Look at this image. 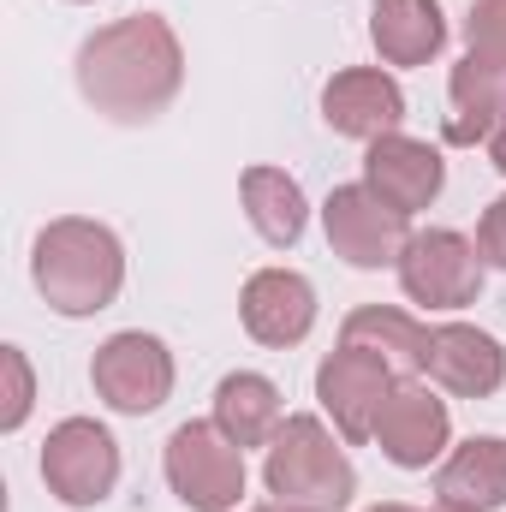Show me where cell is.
Instances as JSON below:
<instances>
[{
    "instance_id": "1",
    "label": "cell",
    "mask_w": 506,
    "mask_h": 512,
    "mask_svg": "<svg viewBox=\"0 0 506 512\" xmlns=\"http://www.w3.org/2000/svg\"><path fill=\"white\" fill-rule=\"evenodd\" d=\"M179 84H185V54H179V36L161 12H131L78 48L84 102L120 126L155 120L179 96Z\"/></svg>"
},
{
    "instance_id": "2",
    "label": "cell",
    "mask_w": 506,
    "mask_h": 512,
    "mask_svg": "<svg viewBox=\"0 0 506 512\" xmlns=\"http://www.w3.org/2000/svg\"><path fill=\"white\" fill-rule=\"evenodd\" d=\"M36 292L60 310V316H96L120 298L126 286V251L102 221H48L36 233V256H30Z\"/></svg>"
},
{
    "instance_id": "3",
    "label": "cell",
    "mask_w": 506,
    "mask_h": 512,
    "mask_svg": "<svg viewBox=\"0 0 506 512\" xmlns=\"http://www.w3.org/2000/svg\"><path fill=\"white\" fill-rule=\"evenodd\" d=\"M262 483L280 507H304V512H340L358 489L352 459L334 447V435L316 417H286L280 435L268 441V465Z\"/></svg>"
},
{
    "instance_id": "4",
    "label": "cell",
    "mask_w": 506,
    "mask_h": 512,
    "mask_svg": "<svg viewBox=\"0 0 506 512\" xmlns=\"http://www.w3.org/2000/svg\"><path fill=\"white\" fill-rule=\"evenodd\" d=\"M167 483L191 512H227L245 495V447L215 423H179L167 435Z\"/></svg>"
},
{
    "instance_id": "5",
    "label": "cell",
    "mask_w": 506,
    "mask_h": 512,
    "mask_svg": "<svg viewBox=\"0 0 506 512\" xmlns=\"http://www.w3.org/2000/svg\"><path fill=\"white\" fill-rule=\"evenodd\" d=\"M42 483L54 501L66 507H96L114 495L120 483V447L102 423L90 417H66L48 441H42Z\"/></svg>"
},
{
    "instance_id": "6",
    "label": "cell",
    "mask_w": 506,
    "mask_h": 512,
    "mask_svg": "<svg viewBox=\"0 0 506 512\" xmlns=\"http://www.w3.org/2000/svg\"><path fill=\"white\" fill-rule=\"evenodd\" d=\"M399 286L411 304H429V310H465L477 304L483 292V251L465 239V233H411V245L399 256Z\"/></svg>"
},
{
    "instance_id": "7",
    "label": "cell",
    "mask_w": 506,
    "mask_h": 512,
    "mask_svg": "<svg viewBox=\"0 0 506 512\" xmlns=\"http://www.w3.org/2000/svg\"><path fill=\"white\" fill-rule=\"evenodd\" d=\"M411 215H399L393 203H381L370 185H334L322 203V227L334 256H346L352 268H387L411 245Z\"/></svg>"
},
{
    "instance_id": "8",
    "label": "cell",
    "mask_w": 506,
    "mask_h": 512,
    "mask_svg": "<svg viewBox=\"0 0 506 512\" xmlns=\"http://www.w3.org/2000/svg\"><path fill=\"white\" fill-rule=\"evenodd\" d=\"M90 382L96 393L126 411V417H143L155 405H167L173 393V358L155 334H114L96 346V364H90Z\"/></svg>"
},
{
    "instance_id": "9",
    "label": "cell",
    "mask_w": 506,
    "mask_h": 512,
    "mask_svg": "<svg viewBox=\"0 0 506 512\" xmlns=\"http://www.w3.org/2000/svg\"><path fill=\"white\" fill-rule=\"evenodd\" d=\"M393 393V364L364 352V346H340L334 358H322L316 370V399L328 405V417L340 423L346 441H370L376 435V417Z\"/></svg>"
},
{
    "instance_id": "10",
    "label": "cell",
    "mask_w": 506,
    "mask_h": 512,
    "mask_svg": "<svg viewBox=\"0 0 506 512\" xmlns=\"http://www.w3.org/2000/svg\"><path fill=\"white\" fill-rule=\"evenodd\" d=\"M441 179H447L441 155H435L429 143L405 137V131L376 137V143H370V155H364V185L376 191L381 203H393L399 215L429 209V203L441 197Z\"/></svg>"
},
{
    "instance_id": "11",
    "label": "cell",
    "mask_w": 506,
    "mask_h": 512,
    "mask_svg": "<svg viewBox=\"0 0 506 512\" xmlns=\"http://www.w3.org/2000/svg\"><path fill=\"white\" fill-rule=\"evenodd\" d=\"M376 441L399 471H423L447 447V405L423 382H393V393H387V405L376 417Z\"/></svg>"
},
{
    "instance_id": "12",
    "label": "cell",
    "mask_w": 506,
    "mask_h": 512,
    "mask_svg": "<svg viewBox=\"0 0 506 512\" xmlns=\"http://www.w3.org/2000/svg\"><path fill=\"white\" fill-rule=\"evenodd\" d=\"M239 316H245L251 340H262V346H298L316 328V292L292 268H262L245 280Z\"/></svg>"
},
{
    "instance_id": "13",
    "label": "cell",
    "mask_w": 506,
    "mask_h": 512,
    "mask_svg": "<svg viewBox=\"0 0 506 512\" xmlns=\"http://www.w3.org/2000/svg\"><path fill=\"white\" fill-rule=\"evenodd\" d=\"M429 382H441L459 399H489L506 382V352L495 334L483 328H465V322H447L429 334V364H423Z\"/></svg>"
},
{
    "instance_id": "14",
    "label": "cell",
    "mask_w": 506,
    "mask_h": 512,
    "mask_svg": "<svg viewBox=\"0 0 506 512\" xmlns=\"http://www.w3.org/2000/svg\"><path fill=\"white\" fill-rule=\"evenodd\" d=\"M322 120L340 131V137H387L405 120V96L387 72L370 66H352V72H334L328 90H322Z\"/></svg>"
},
{
    "instance_id": "15",
    "label": "cell",
    "mask_w": 506,
    "mask_h": 512,
    "mask_svg": "<svg viewBox=\"0 0 506 512\" xmlns=\"http://www.w3.org/2000/svg\"><path fill=\"white\" fill-rule=\"evenodd\" d=\"M435 501L447 512H495L506 507V441L471 435L435 477Z\"/></svg>"
},
{
    "instance_id": "16",
    "label": "cell",
    "mask_w": 506,
    "mask_h": 512,
    "mask_svg": "<svg viewBox=\"0 0 506 512\" xmlns=\"http://www.w3.org/2000/svg\"><path fill=\"white\" fill-rule=\"evenodd\" d=\"M370 42L387 66H423L447 42L441 0H376L370 12Z\"/></svg>"
},
{
    "instance_id": "17",
    "label": "cell",
    "mask_w": 506,
    "mask_h": 512,
    "mask_svg": "<svg viewBox=\"0 0 506 512\" xmlns=\"http://www.w3.org/2000/svg\"><path fill=\"white\" fill-rule=\"evenodd\" d=\"M429 334H435V328L411 322L405 310L364 304V310H352V316H346L340 346H364V352L387 358V364H393V376H423V364H429Z\"/></svg>"
},
{
    "instance_id": "18",
    "label": "cell",
    "mask_w": 506,
    "mask_h": 512,
    "mask_svg": "<svg viewBox=\"0 0 506 512\" xmlns=\"http://www.w3.org/2000/svg\"><path fill=\"white\" fill-rule=\"evenodd\" d=\"M506 114V72L483 54H465L453 66V114H447V143H489Z\"/></svg>"
},
{
    "instance_id": "19",
    "label": "cell",
    "mask_w": 506,
    "mask_h": 512,
    "mask_svg": "<svg viewBox=\"0 0 506 512\" xmlns=\"http://www.w3.org/2000/svg\"><path fill=\"white\" fill-rule=\"evenodd\" d=\"M280 387L268 382V376H251V370H239V376H227V382L215 387V429L233 441V447H268L274 435H280Z\"/></svg>"
},
{
    "instance_id": "20",
    "label": "cell",
    "mask_w": 506,
    "mask_h": 512,
    "mask_svg": "<svg viewBox=\"0 0 506 512\" xmlns=\"http://www.w3.org/2000/svg\"><path fill=\"white\" fill-rule=\"evenodd\" d=\"M245 209H251V227L268 245H298V233H304V191H298L292 173L251 167L245 173Z\"/></svg>"
},
{
    "instance_id": "21",
    "label": "cell",
    "mask_w": 506,
    "mask_h": 512,
    "mask_svg": "<svg viewBox=\"0 0 506 512\" xmlns=\"http://www.w3.org/2000/svg\"><path fill=\"white\" fill-rule=\"evenodd\" d=\"M465 42H471V54L495 60L506 72V0H477V6H471ZM489 155H495V167L506 173V114H501V126H495V137H489Z\"/></svg>"
},
{
    "instance_id": "22",
    "label": "cell",
    "mask_w": 506,
    "mask_h": 512,
    "mask_svg": "<svg viewBox=\"0 0 506 512\" xmlns=\"http://www.w3.org/2000/svg\"><path fill=\"white\" fill-rule=\"evenodd\" d=\"M0 370H6V411H0V423L18 429V423L30 417V364H24L18 346H6V352H0Z\"/></svg>"
},
{
    "instance_id": "23",
    "label": "cell",
    "mask_w": 506,
    "mask_h": 512,
    "mask_svg": "<svg viewBox=\"0 0 506 512\" xmlns=\"http://www.w3.org/2000/svg\"><path fill=\"white\" fill-rule=\"evenodd\" d=\"M477 251H483V262L506 268V197H495V203L483 209V227H477Z\"/></svg>"
},
{
    "instance_id": "24",
    "label": "cell",
    "mask_w": 506,
    "mask_h": 512,
    "mask_svg": "<svg viewBox=\"0 0 506 512\" xmlns=\"http://www.w3.org/2000/svg\"><path fill=\"white\" fill-rule=\"evenodd\" d=\"M370 512H417V507H399V501H387V507H370ZM435 512H447V507H435Z\"/></svg>"
},
{
    "instance_id": "25",
    "label": "cell",
    "mask_w": 506,
    "mask_h": 512,
    "mask_svg": "<svg viewBox=\"0 0 506 512\" xmlns=\"http://www.w3.org/2000/svg\"><path fill=\"white\" fill-rule=\"evenodd\" d=\"M256 512H304V507H280V501H274V507H256Z\"/></svg>"
}]
</instances>
